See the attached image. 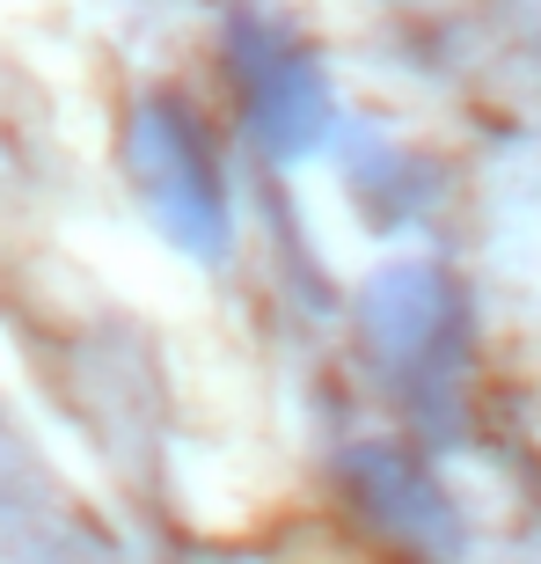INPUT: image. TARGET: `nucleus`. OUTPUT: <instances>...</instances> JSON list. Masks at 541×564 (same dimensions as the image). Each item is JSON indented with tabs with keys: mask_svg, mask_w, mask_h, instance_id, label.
Here are the masks:
<instances>
[{
	"mask_svg": "<svg viewBox=\"0 0 541 564\" xmlns=\"http://www.w3.org/2000/svg\"><path fill=\"white\" fill-rule=\"evenodd\" d=\"M125 169L140 184L154 228L176 242L198 264H220L234 242V198H228V169H220V147H212L206 118L176 96V88H154L132 104L125 126Z\"/></svg>",
	"mask_w": 541,
	"mask_h": 564,
	"instance_id": "obj_1",
	"label": "nucleus"
},
{
	"mask_svg": "<svg viewBox=\"0 0 541 564\" xmlns=\"http://www.w3.org/2000/svg\"><path fill=\"white\" fill-rule=\"evenodd\" d=\"M228 66H234V96H242V126L264 147L270 162H308L314 147L336 126V96L330 74L286 22L234 8L228 15Z\"/></svg>",
	"mask_w": 541,
	"mask_h": 564,
	"instance_id": "obj_2",
	"label": "nucleus"
},
{
	"mask_svg": "<svg viewBox=\"0 0 541 564\" xmlns=\"http://www.w3.org/2000/svg\"><path fill=\"white\" fill-rule=\"evenodd\" d=\"M366 323H374V345H380V367L396 381L424 375V381H446L461 375V352H468V315H461V293L446 272L432 264H396L380 272L374 293H366Z\"/></svg>",
	"mask_w": 541,
	"mask_h": 564,
	"instance_id": "obj_3",
	"label": "nucleus"
}]
</instances>
